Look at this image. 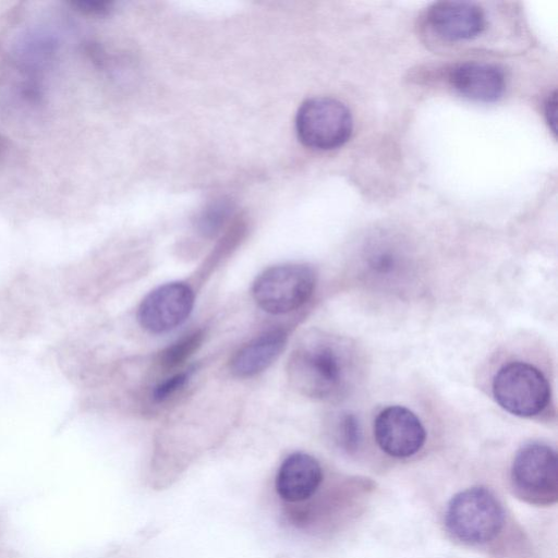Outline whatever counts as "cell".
Instances as JSON below:
<instances>
[{"instance_id": "obj_19", "label": "cell", "mask_w": 558, "mask_h": 558, "mask_svg": "<svg viewBox=\"0 0 558 558\" xmlns=\"http://www.w3.org/2000/svg\"><path fill=\"white\" fill-rule=\"evenodd\" d=\"M556 112H557V100H556V94H553L549 98H548V102L546 105V113H547V118H548V122L549 123H553V130L555 131L556 128Z\"/></svg>"}, {"instance_id": "obj_6", "label": "cell", "mask_w": 558, "mask_h": 558, "mask_svg": "<svg viewBox=\"0 0 558 558\" xmlns=\"http://www.w3.org/2000/svg\"><path fill=\"white\" fill-rule=\"evenodd\" d=\"M350 110L329 97L305 100L298 110L295 128L300 141L313 149L327 150L344 144L352 132Z\"/></svg>"}, {"instance_id": "obj_14", "label": "cell", "mask_w": 558, "mask_h": 558, "mask_svg": "<svg viewBox=\"0 0 558 558\" xmlns=\"http://www.w3.org/2000/svg\"><path fill=\"white\" fill-rule=\"evenodd\" d=\"M204 332L195 330L165 349L160 354V365L166 368H174L189 359L202 344Z\"/></svg>"}, {"instance_id": "obj_20", "label": "cell", "mask_w": 558, "mask_h": 558, "mask_svg": "<svg viewBox=\"0 0 558 558\" xmlns=\"http://www.w3.org/2000/svg\"><path fill=\"white\" fill-rule=\"evenodd\" d=\"M0 148H1V140H0Z\"/></svg>"}, {"instance_id": "obj_16", "label": "cell", "mask_w": 558, "mask_h": 558, "mask_svg": "<svg viewBox=\"0 0 558 558\" xmlns=\"http://www.w3.org/2000/svg\"><path fill=\"white\" fill-rule=\"evenodd\" d=\"M230 207L226 203H216L204 210L198 219L199 231L207 236L216 234L227 220Z\"/></svg>"}, {"instance_id": "obj_1", "label": "cell", "mask_w": 558, "mask_h": 558, "mask_svg": "<svg viewBox=\"0 0 558 558\" xmlns=\"http://www.w3.org/2000/svg\"><path fill=\"white\" fill-rule=\"evenodd\" d=\"M361 372L357 349L348 339L315 332L306 336L292 352L288 376L301 393L335 401L354 387Z\"/></svg>"}, {"instance_id": "obj_15", "label": "cell", "mask_w": 558, "mask_h": 558, "mask_svg": "<svg viewBox=\"0 0 558 558\" xmlns=\"http://www.w3.org/2000/svg\"><path fill=\"white\" fill-rule=\"evenodd\" d=\"M333 436L337 444L348 452H353L361 442V425L350 412H342L333 421Z\"/></svg>"}, {"instance_id": "obj_7", "label": "cell", "mask_w": 558, "mask_h": 558, "mask_svg": "<svg viewBox=\"0 0 558 558\" xmlns=\"http://www.w3.org/2000/svg\"><path fill=\"white\" fill-rule=\"evenodd\" d=\"M374 436L379 448L395 458H408L424 446L426 430L421 420L409 409L391 405L374 422Z\"/></svg>"}, {"instance_id": "obj_13", "label": "cell", "mask_w": 558, "mask_h": 558, "mask_svg": "<svg viewBox=\"0 0 558 558\" xmlns=\"http://www.w3.org/2000/svg\"><path fill=\"white\" fill-rule=\"evenodd\" d=\"M402 256L388 241H377L366 251V266L373 275L391 277L401 268Z\"/></svg>"}, {"instance_id": "obj_3", "label": "cell", "mask_w": 558, "mask_h": 558, "mask_svg": "<svg viewBox=\"0 0 558 558\" xmlns=\"http://www.w3.org/2000/svg\"><path fill=\"white\" fill-rule=\"evenodd\" d=\"M511 486L524 501L547 506L558 497V469L556 451L541 442L523 446L511 465Z\"/></svg>"}, {"instance_id": "obj_8", "label": "cell", "mask_w": 558, "mask_h": 558, "mask_svg": "<svg viewBox=\"0 0 558 558\" xmlns=\"http://www.w3.org/2000/svg\"><path fill=\"white\" fill-rule=\"evenodd\" d=\"M194 304L192 289L183 282H170L153 290L138 307L143 328L159 333L175 328L190 315Z\"/></svg>"}, {"instance_id": "obj_17", "label": "cell", "mask_w": 558, "mask_h": 558, "mask_svg": "<svg viewBox=\"0 0 558 558\" xmlns=\"http://www.w3.org/2000/svg\"><path fill=\"white\" fill-rule=\"evenodd\" d=\"M190 373L183 372L169 377L160 383L154 390L153 397L156 401H163L178 391L187 381Z\"/></svg>"}, {"instance_id": "obj_4", "label": "cell", "mask_w": 558, "mask_h": 558, "mask_svg": "<svg viewBox=\"0 0 558 558\" xmlns=\"http://www.w3.org/2000/svg\"><path fill=\"white\" fill-rule=\"evenodd\" d=\"M493 395L507 412L530 417L546 408L550 389L537 367L525 362H511L499 368L494 376Z\"/></svg>"}, {"instance_id": "obj_18", "label": "cell", "mask_w": 558, "mask_h": 558, "mask_svg": "<svg viewBox=\"0 0 558 558\" xmlns=\"http://www.w3.org/2000/svg\"><path fill=\"white\" fill-rule=\"evenodd\" d=\"M71 4L77 10L92 15H105L111 10V2L106 0H75Z\"/></svg>"}, {"instance_id": "obj_2", "label": "cell", "mask_w": 558, "mask_h": 558, "mask_svg": "<svg viewBox=\"0 0 558 558\" xmlns=\"http://www.w3.org/2000/svg\"><path fill=\"white\" fill-rule=\"evenodd\" d=\"M505 513L497 497L485 487H471L456 494L446 510L448 532L466 545H483L501 531Z\"/></svg>"}, {"instance_id": "obj_11", "label": "cell", "mask_w": 558, "mask_h": 558, "mask_svg": "<svg viewBox=\"0 0 558 558\" xmlns=\"http://www.w3.org/2000/svg\"><path fill=\"white\" fill-rule=\"evenodd\" d=\"M449 80L457 92L477 101H494L505 89L502 71L486 62L460 63L451 70Z\"/></svg>"}, {"instance_id": "obj_12", "label": "cell", "mask_w": 558, "mask_h": 558, "mask_svg": "<svg viewBox=\"0 0 558 558\" xmlns=\"http://www.w3.org/2000/svg\"><path fill=\"white\" fill-rule=\"evenodd\" d=\"M287 342L283 330L267 331L240 348L230 361L231 373L238 377L254 376L267 368Z\"/></svg>"}, {"instance_id": "obj_10", "label": "cell", "mask_w": 558, "mask_h": 558, "mask_svg": "<svg viewBox=\"0 0 558 558\" xmlns=\"http://www.w3.org/2000/svg\"><path fill=\"white\" fill-rule=\"evenodd\" d=\"M323 480L318 461L304 452L290 454L280 465L276 489L288 502H300L315 494Z\"/></svg>"}, {"instance_id": "obj_9", "label": "cell", "mask_w": 558, "mask_h": 558, "mask_svg": "<svg viewBox=\"0 0 558 558\" xmlns=\"http://www.w3.org/2000/svg\"><path fill=\"white\" fill-rule=\"evenodd\" d=\"M428 24L441 38L456 41L470 39L485 27L483 10L469 1H440L428 11Z\"/></svg>"}, {"instance_id": "obj_5", "label": "cell", "mask_w": 558, "mask_h": 558, "mask_svg": "<svg viewBox=\"0 0 558 558\" xmlns=\"http://www.w3.org/2000/svg\"><path fill=\"white\" fill-rule=\"evenodd\" d=\"M315 282V272L306 265H278L256 278L253 296L264 311L286 314L299 308L311 298Z\"/></svg>"}]
</instances>
